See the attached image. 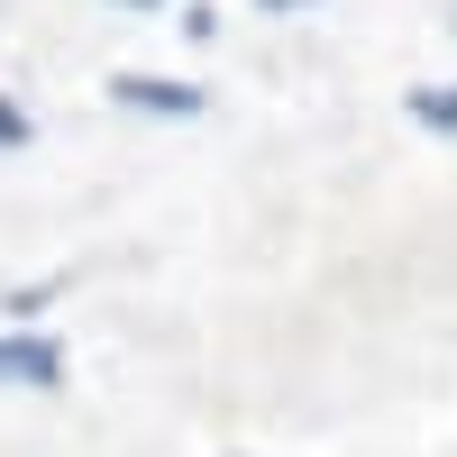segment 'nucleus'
<instances>
[{"mask_svg":"<svg viewBox=\"0 0 457 457\" xmlns=\"http://www.w3.org/2000/svg\"><path fill=\"white\" fill-rule=\"evenodd\" d=\"M0 385L55 394V385H64V338H55V329H0Z\"/></svg>","mask_w":457,"mask_h":457,"instance_id":"f257e3e1","label":"nucleus"},{"mask_svg":"<svg viewBox=\"0 0 457 457\" xmlns=\"http://www.w3.org/2000/svg\"><path fill=\"white\" fill-rule=\"evenodd\" d=\"M110 101L120 110H146V120H202V83H165V73H120L110 83Z\"/></svg>","mask_w":457,"mask_h":457,"instance_id":"f03ea898","label":"nucleus"},{"mask_svg":"<svg viewBox=\"0 0 457 457\" xmlns=\"http://www.w3.org/2000/svg\"><path fill=\"white\" fill-rule=\"evenodd\" d=\"M411 120L439 129V137H457V83H448V92H411Z\"/></svg>","mask_w":457,"mask_h":457,"instance_id":"7ed1b4c3","label":"nucleus"},{"mask_svg":"<svg viewBox=\"0 0 457 457\" xmlns=\"http://www.w3.org/2000/svg\"><path fill=\"white\" fill-rule=\"evenodd\" d=\"M10 146H28V110H19L10 92H0V156H10Z\"/></svg>","mask_w":457,"mask_h":457,"instance_id":"20e7f679","label":"nucleus"},{"mask_svg":"<svg viewBox=\"0 0 457 457\" xmlns=\"http://www.w3.org/2000/svg\"><path fill=\"white\" fill-rule=\"evenodd\" d=\"M120 10H165V0H120Z\"/></svg>","mask_w":457,"mask_h":457,"instance_id":"39448f33","label":"nucleus"},{"mask_svg":"<svg viewBox=\"0 0 457 457\" xmlns=\"http://www.w3.org/2000/svg\"><path fill=\"white\" fill-rule=\"evenodd\" d=\"M265 10H302V0H265Z\"/></svg>","mask_w":457,"mask_h":457,"instance_id":"423d86ee","label":"nucleus"}]
</instances>
